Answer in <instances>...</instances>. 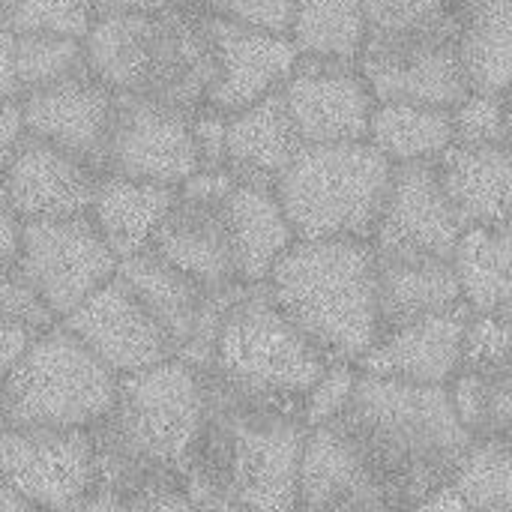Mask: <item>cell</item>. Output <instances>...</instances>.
Masks as SVG:
<instances>
[{"mask_svg":"<svg viewBox=\"0 0 512 512\" xmlns=\"http://www.w3.org/2000/svg\"><path fill=\"white\" fill-rule=\"evenodd\" d=\"M204 414L201 372L180 357L117 375L111 408L93 423L96 486L123 510H192L183 465Z\"/></svg>","mask_w":512,"mask_h":512,"instance_id":"obj_1","label":"cell"},{"mask_svg":"<svg viewBox=\"0 0 512 512\" xmlns=\"http://www.w3.org/2000/svg\"><path fill=\"white\" fill-rule=\"evenodd\" d=\"M354 441L390 510H417L447 486L471 432L459 423L447 384H417L360 372L333 417Z\"/></svg>","mask_w":512,"mask_h":512,"instance_id":"obj_2","label":"cell"},{"mask_svg":"<svg viewBox=\"0 0 512 512\" xmlns=\"http://www.w3.org/2000/svg\"><path fill=\"white\" fill-rule=\"evenodd\" d=\"M201 384L204 414L183 465L192 510H297L303 417L234 399L204 375Z\"/></svg>","mask_w":512,"mask_h":512,"instance_id":"obj_3","label":"cell"},{"mask_svg":"<svg viewBox=\"0 0 512 512\" xmlns=\"http://www.w3.org/2000/svg\"><path fill=\"white\" fill-rule=\"evenodd\" d=\"M84 69L114 93L195 111L216 78L207 12L195 3L159 12L96 15L81 36Z\"/></svg>","mask_w":512,"mask_h":512,"instance_id":"obj_4","label":"cell"},{"mask_svg":"<svg viewBox=\"0 0 512 512\" xmlns=\"http://www.w3.org/2000/svg\"><path fill=\"white\" fill-rule=\"evenodd\" d=\"M264 285L276 306L330 360L357 363L381 333L375 249L369 240L294 237Z\"/></svg>","mask_w":512,"mask_h":512,"instance_id":"obj_5","label":"cell"},{"mask_svg":"<svg viewBox=\"0 0 512 512\" xmlns=\"http://www.w3.org/2000/svg\"><path fill=\"white\" fill-rule=\"evenodd\" d=\"M330 357L276 306L267 285H237L225 303L207 363L198 369L234 399L300 414Z\"/></svg>","mask_w":512,"mask_h":512,"instance_id":"obj_6","label":"cell"},{"mask_svg":"<svg viewBox=\"0 0 512 512\" xmlns=\"http://www.w3.org/2000/svg\"><path fill=\"white\" fill-rule=\"evenodd\" d=\"M393 162L363 141L300 144L273 192L294 237L369 240Z\"/></svg>","mask_w":512,"mask_h":512,"instance_id":"obj_7","label":"cell"},{"mask_svg":"<svg viewBox=\"0 0 512 512\" xmlns=\"http://www.w3.org/2000/svg\"><path fill=\"white\" fill-rule=\"evenodd\" d=\"M0 393L6 426L87 429L111 408L117 372H111L60 321H54L0 378Z\"/></svg>","mask_w":512,"mask_h":512,"instance_id":"obj_8","label":"cell"},{"mask_svg":"<svg viewBox=\"0 0 512 512\" xmlns=\"http://www.w3.org/2000/svg\"><path fill=\"white\" fill-rule=\"evenodd\" d=\"M375 102H420L453 108L471 87L459 57L456 12L432 27L366 36L357 54Z\"/></svg>","mask_w":512,"mask_h":512,"instance_id":"obj_9","label":"cell"},{"mask_svg":"<svg viewBox=\"0 0 512 512\" xmlns=\"http://www.w3.org/2000/svg\"><path fill=\"white\" fill-rule=\"evenodd\" d=\"M15 267L60 321L90 291L114 276L117 258L84 213L21 222Z\"/></svg>","mask_w":512,"mask_h":512,"instance_id":"obj_10","label":"cell"},{"mask_svg":"<svg viewBox=\"0 0 512 512\" xmlns=\"http://www.w3.org/2000/svg\"><path fill=\"white\" fill-rule=\"evenodd\" d=\"M0 477L39 510H78L99 480L90 429H15L0 432Z\"/></svg>","mask_w":512,"mask_h":512,"instance_id":"obj_11","label":"cell"},{"mask_svg":"<svg viewBox=\"0 0 512 512\" xmlns=\"http://www.w3.org/2000/svg\"><path fill=\"white\" fill-rule=\"evenodd\" d=\"M114 276H120L159 321L174 345V357L201 369L207 363L219 315L240 282L228 288H207L183 270L171 267L153 249L120 258Z\"/></svg>","mask_w":512,"mask_h":512,"instance_id":"obj_12","label":"cell"},{"mask_svg":"<svg viewBox=\"0 0 512 512\" xmlns=\"http://www.w3.org/2000/svg\"><path fill=\"white\" fill-rule=\"evenodd\" d=\"M105 171L180 186L198 171L192 111L156 102L150 96L114 93Z\"/></svg>","mask_w":512,"mask_h":512,"instance_id":"obj_13","label":"cell"},{"mask_svg":"<svg viewBox=\"0 0 512 512\" xmlns=\"http://www.w3.org/2000/svg\"><path fill=\"white\" fill-rule=\"evenodd\" d=\"M279 93L303 144L366 138L375 96L357 63L300 54Z\"/></svg>","mask_w":512,"mask_h":512,"instance_id":"obj_14","label":"cell"},{"mask_svg":"<svg viewBox=\"0 0 512 512\" xmlns=\"http://www.w3.org/2000/svg\"><path fill=\"white\" fill-rule=\"evenodd\" d=\"M462 228L438 180L435 159H414L393 165L369 243L378 255L450 258Z\"/></svg>","mask_w":512,"mask_h":512,"instance_id":"obj_15","label":"cell"},{"mask_svg":"<svg viewBox=\"0 0 512 512\" xmlns=\"http://www.w3.org/2000/svg\"><path fill=\"white\" fill-rule=\"evenodd\" d=\"M60 324L117 375L174 357L171 339L120 276L105 279L72 312H66Z\"/></svg>","mask_w":512,"mask_h":512,"instance_id":"obj_16","label":"cell"},{"mask_svg":"<svg viewBox=\"0 0 512 512\" xmlns=\"http://www.w3.org/2000/svg\"><path fill=\"white\" fill-rule=\"evenodd\" d=\"M24 132L36 135L87 165L105 171L108 132L114 117V90L87 69L63 75L21 99Z\"/></svg>","mask_w":512,"mask_h":512,"instance_id":"obj_17","label":"cell"},{"mask_svg":"<svg viewBox=\"0 0 512 512\" xmlns=\"http://www.w3.org/2000/svg\"><path fill=\"white\" fill-rule=\"evenodd\" d=\"M207 24L216 51V78L204 105H213L225 114L279 90L300 57L288 33L240 24L219 15H207Z\"/></svg>","mask_w":512,"mask_h":512,"instance_id":"obj_18","label":"cell"},{"mask_svg":"<svg viewBox=\"0 0 512 512\" xmlns=\"http://www.w3.org/2000/svg\"><path fill=\"white\" fill-rule=\"evenodd\" d=\"M96 180L93 165L27 132L0 174L9 207L21 222L84 216Z\"/></svg>","mask_w":512,"mask_h":512,"instance_id":"obj_19","label":"cell"},{"mask_svg":"<svg viewBox=\"0 0 512 512\" xmlns=\"http://www.w3.org/2000/svg\"><path fill=\"white\" fill-rule=\"evenodd\" d=\"M150 249L207 288L237 285L234 249L225 222V195H201L177 186Z\"/></svg>","mask_w":512,"mask_h":512,"instance_id":"obj_20","label":"cell"},{"mask_svg":"<svg viewBox=\"0 0 512 512\" xmlns=\"http://www.w3.org/2000/svg\"><path fill=\"white\" fill-rule=\"evenodd\" d=\"M471 318L468 303L420 315L378 333L375 345L357 360L360 372L417 384H447L462 363V333Z\"/></svg>","mask_w":512,"mask_h":512,"instance_id":"obj_21","label":"cell"},{"mask_svg":"<svg viewBox=\"0 0 512 512\" xmlns=\"http://www.w3.org/2000/svg\"><path fill=\"white\" fill-rule=\"evenodd\" d=\"M297 510H390L381 486L336 420L306 429L297 468Z\"/></svg>","mask_w":512,"mask_h":512,"instance_id":"obj_22","label":"cell"},{"mask_svg":"<svg viewBox=\"0 0 512 512\" xmlns=\"http://www.w3.org/2000/svg\"><path fill=\"white\" fill-rule=\"evenodd\" d=\"M435 168L462 225L510 222V144H450Z\"/></svg>","mask_w":512,"mask_h":512,"instance_id":"obj_23","label":"cell"},{"mask_svg":"<svg viewBox=\"0 0 512 512\" xmlns=\"http://www.w3.org/2000/svg\"><path fill=\"white\" fill-rule=\"evenodd\" d=\"M300 144L303 141L288 117L282 93L273 90L228 114L225 168L234 174V180L273 189Z\"/></svg>","mask_w":512,"mask_h":512,"instance_id":"obj_24","label":"cell"},{"mask_svg":"<svg viewBox=\"0 0 512 512\" xmlns=\"http://www.w3.org/2000/svg\"><path fill=\"white\" fill-rule=\"evenodd\" d=\"M177 186L123 177L102 171L87 207L90 222L114 252V258H129L150 249V240L171 207Z\"/></svg>","mask_w":512,"mask_h":512,"instance_id":"obj_25","label":"cell"},{"mask_svg":"<svg viewBox=\"0 0 512 512\" xmlns=\"http://www.w3.org/2000/svg\"><path fill=\"white\" fill-rule=\"evenodd\" d=\"M225 222L240 285H261L279 255L294 243L291 222L270 186L234 180L225 192Z\"/></svg>","mask_w":512,"mask_h":512,"instance_id":"obj_26","label":"cell"},{"mask_svg":"<svg viewBox=\"0 0 512 512\" xmlns=\"http://www.w3.org/2000/svg\"><path fill=\"white\" fill-rule=\"evenodd\" d=\"M375 291L381 333L414 321L429 312L462 303L456 270L450 258L435 255H378L375 252Z\"/></svg>","mask_w":512,"mask_h":512,"instance_id":"obj_27","label":"cell"},{"mask_svg":"<svg viewBox=\"0 0 512 512\" xmlns=\"http://www.w3.org/2000/svg\"><path fill=\"white\" fill-rule=\"evenodd\" d=\"M456 39L468 87L510 93L512 0H456Z\"/></svg>","mask_w":512,"mask_h":512,"instance_id":"obj_28","label":"cell"},{"mask_svg":"<svg viewBox=\"0 0 512 512\" xmlns=\"http://www.w3.org/2000/svg\"><path fill=\"white\" fill-rule=\"evenodd\" d=\"M510 222L465 225L450 264L471 312H512Z\"/></svg>","mask_w":512,"mask_h":512,"instance_id":"obj_29","label":"cell"},{"mask_svg":"<svg viewBox=\"0 0 512 512\" xmlns=\"http://www.w3.org/2000/svg\"><path fill=\"white\" fill-rule=\"evenodd\" d=\"M78 69H84L81 39L18 33L0 24V99H24Z\"/></svg>","mask_w":512,"mask_h":512,"instance_id":"obj_30","label":"cell"},{"mask_svg":"<svg viewBox=\"0 0 512 512\" xmlns=\"http://www.w3.org/2000/svg\"><path fill=\"white\" fill-rule=\"evenodd\" d=\"M366 141L393 165L435 159L444 147L453 144L450 108L420 102H375Z\"/></svg>","mask_w":512,"mask_h":512,"instance_id":"obj_31","label":"cell"},{"mask_svg":"<svg viewBox=\"0 0 512 512\" xmlns=\"http://www.w3.org/2000/svg\"><path fill=\"white\" fill-rule=\"evenodd\" d=\"M288 36L300 54L357 63L366 39L363 0H291Z\"/></svg>","mask_w":512,"mask_h":512,"instance_id":"obj_32","label":"cell"},{"mask_svg":"<svg viewBox=\"0 0 512 512\" xmlns=\"http://www.w3.org/2000/svg\"><path fill=\"white\" fill-rule=\"evenodd\" d=\"M462 510L512 512V450L510 438H471L447 483Z\"/></svg>","mask_w":512,"mask_h":512,"instance_id":"obj_33","label":"cell"},{"mask_svg":"<svg viewBox=\"0 0 512 512\" xmlns=\"http://www.w3.org/2000/svg\"><path fill=\"white\" fill-rule=\"evenodd\" d=\"M450 405L459 417V423L471 432V438L480 435H501L510 438L512 432V372H471L459 369L447 381Z\"/></svg>","mask_w":512,"mask_h":512,"instance_id":"obj_34","label":"cell"},{"mask_svg":"<svg viewBox=\"0 0 512 512\" xmlns=\"http://www.w3.org/2000/svg\"><path fill=\"white\" fill-rule=\"evenodd\" d=\"M453 144H510V93L468 90L453 108Z\"/></svg>","mask_w":512,"mask_h":512,"instance_id":"obj_35","label":"cell"},{"mask_svg":"<svg viewBox=\"0 0 512 512\" xmlns=\"http://www.w3.org/2000/svg\"><path fill=\"white\" fill-rule=\"evenodd\" d=\"M93 21L87 0H12L9 12L0 18L3 27L18 33H51L81 39Z\"/></svg>","mask_w":512,"mask_h":512,"instance_id":"obj_36","label":"cell"},{"mask_svg":"<svg viewBox=\"0 0 512 512\" xmlns=\"http://www.w3.org/2000/svg\"><path fill=\"white\" fill-rule=\"evenodd\" d=\"M512 312H471L462 333V363L471 372H501L510 369Z\"/></svg>","mask_w":512,"mask_h":512,"instance_id":"obj_37","label":"cell"},{"mask_svg":"<svg viewBox=\"0 0 512 512\" xmlns=\"http://www.w3.org/2000/svg\"><path fill=\"white\" fill-rule=\"evenodd\" d=\"M366 36H393L432 27L456 12V0H363Z\"/></svg>","mask_w":512,"mask_h":512,"instance_id":"obj_38","label":"cell"},{"mask_svg":"<svg viewBox=\"0 0 512 512\" xmlns=\"http://www.w3.org/2000/svg\"><path fill=\"white\" fill-rule=\"evenodd\" d=\"M357 363L351 360H330L327 369L321 372V378L306 390L303 396V405H300V417L309 426H318V423H327L333 420L351 399V390L357 384Z\"/></svg>","mask_w":512,"mask_h":512,"instance_id":"obj_39","label":"cell"},{"mask_svg":"<svg viewBox=\"0 0 512 512\" xmlns=\"http://www.w3.org/2000/svg\"><path fill=\"white\" fill-rule=\"evenodd\" d=\"M54 321L57 318L36 297V291L18 273V267L15 264L0 267V324H27V327L45 330Z\"/></svg>","mask_w":512,"mask_h":512,"instance_id":"obj_40","label":"cell"},{"mask_svg":"<svg viewBox=\"0 0 512 512\" xmlns=\"http://www.w3.org/2000/svg\"><path fill=\"white\" fill-rule=\"evenodd\" d=\"M192 3L207 15L255 24L264 30L288 33L291 24V0H192Z\"/></svg>","mask_w":512,"mask_h":512,"instance_id":"obj_41","label":"cell"},{"mask_svg":"<svg viewBox=\"0 0 512 512\" xmlns=\"http://www.w3.org/2000/svg\"><path fill=\"white\" fill-rule=\"evenodd\" d=\"M225 135L228 114L213 105H198L192 111V144L198 156V171L225 168Z\"/></svg>","mask_w":512,"mask_h":512,"instance_id":"obj_42","label":"cell"},{"mask_svg":"<svg viewBox=\"0 0 512 512\" xmlns=\"http://www.w3.org/2000/svg\"><path fill=\"white\" fill-rule=\"evenodd\" d=\"M21 138H24L21 99H0V174L9 165L12 153L18 150Z\"/></svg>","mask_w":512,"mask_h":512,"instance_id":"obj_43","label":"cell"},{"mask_svg":"<svg viewBox=\"0 0 512 512\" xmlns=\"http://www.w3.org/2000/svg\"><path fill=\"white\" fill-rule=\"evenodd\" d=\"M39 333L42 330L27 327V324H0V378L15 366V360L27 351V345Z\"/></svg>","mask_w":512,"mask_h":512,"instance_id":"obj_44","label":"cell"},{"mask_svg":"<svg viewBox=\"0 0 512 512\" xmlns=\"http://www.w3.org/2000/svg\"><path fill=\"white\" fill-rule=\"evenodd\" d=\"M18 234H21V219H18L15 210L9 207V198H6L3 183H0V267L15 264Z\"/></svg>","mask_w":512,"mask_h":512,"instance_id":"obj_45","label":"cell"},{"mask_svg":"<svg viewBox=\"0 0 512 512\" xmlns=\"http://www.w3.org/2000/svg\"><path fill=\"white\" fill-rule=\"evenodd\" d=\"M96 15H117V12H159V9H174L186 6L192 0H87Z\"/></svg>","mask_w":512,"mask_h":512,"instance_id":"obj_46","label":"cell"},{"mask_svg":"<svg viewBox=\"0 0 512 512\" xmlns=\"http://www.w3.org/2000/svg\"><path fill=\"white\" fill-rule=\"evenodd\" d=\"M0 510H33V507L0 477Z\"/></svg>","mask_w":512,"mask_h":512,"instance_id":"obj_47","label":"cell"},{"mask_svg":"<svg viewBox=\"0 0 512 512\" xmlns=\"http://www.w3.org/2000/svg\"><path fill=\"white\" fill-rule=\"evenodd\" d=\"M9 6H12V0H0V18H3L6 12H9Z\"/></svg>","mask_w":512,"mask_h":512,"instance_id":"obj_48","label":"cell"},{"mask_svg":"<svg viewBox=\"0 0 512 512\" xmlns=\"http://www.w3.org/2000/svg\"><path fill=\"white\" fill-rule=\"evenodd\" d=\"M6 429V417H3V393H0V432Z\"/></svg>","mask_w":512,"mask_h":512,"instance_id":"obj_49","label":"cell"}]
</instances>
